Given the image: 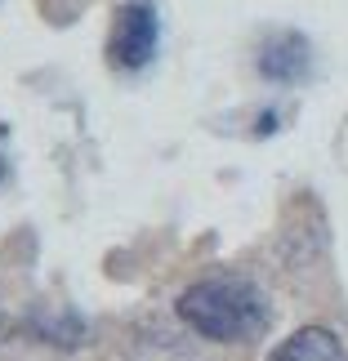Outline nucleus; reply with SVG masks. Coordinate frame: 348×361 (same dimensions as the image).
<instances>
[{"instance_id":"f257e3e1","label":"nucleus","mask_w":348,"mask_h":361,"mask_svg":"<svg viewBox=\"0 0 348 361\" xmlns=\"http://www.w3.org/2000/svg\"><path fill=\"white\" fill-rule=\"evenodd\" d=\"M174 312L192 335L210 343H250L272 326V303L268 295L236 272H215L192 281L174 299Z\"/></svg>"},{"instance_id":"f03ea898","label":"nucleus","mask_w":348,"mask_h":361,"mask_svg":"<svg viewBox=\"0 0 348 361\" xmlns=\"http://www.w3.org/2000/svg\"><path fill=\"white\" fill-rule=\"evenodd\" d=\"M161 49V13L152 0H125L107 36V63L116 72H143Z\"/></svg>"},{"instance_id":"7ed1b4c3","label":"nucleus","mask_w":348,"mask_h":361,"mask_svg":"<svg viewBox=\"0 0 348 361\" xmlns=\"http://www.w3.org/2000/svg\"><path fill=\"white\" fill-rule=\"evenodd\" d=\"M255 72L268 85H299L313 72V45L304 32H272L255 54Z\"/></svg>"},{"instance_id":"20e7f679","label":"nucleus","mask_w":348,"mask_h":361,"mask_svg":"<svg viewBox=\"0 0 348 361\" xmlns=\"http://www.w3.org/2000/svg\"><path fill=\"white\" fill-rule=\"evenodd\" d=\"M23 335L36 339L40 348L72 353V348L85 343V317H80L76 308H49V303H36V308L23 317Z\"/></svg>"},{"instance_id":"39448f33","label":"nucleus","mask_w":348,"mask_h":361,"mask_svg":"<svg viewBox=\"0 0 348 361\" xmlns=\"http://www.w3.org/2000/svg\"><path fill=\"white\" fill-rule=\"evenodd\" d=\"M268 361H348V348H344V339L335 335V330L299 326L295 335H286L268 353Z\"/></svg>"},{"instance_id":"423d86ee","label":"nucleus","mask_w":348,"mask_h":361,"mask_svg":"<svg viewBox=\"0 0 348 361\" xmlns=\"http://www.w3.org/2000/svg\"><path fill=\"white\" fill-rule=\"evenodd\" d=\"M9 183V161H5V152H0V188Z\"/></svg>"},{"instance_id":"0eeeda50","label":"nucleus","mask_w":348,"mask_h":361,"mask_svg":"<svg viewBox=\"0 0 348 361\" xmlns=\"http://www.w3.org/2000/svg\"><path fill=\"white\" fill-rule=\"evenodd\" d=\"M5 335H9V317H5V308H0V343H5Z\"/></svg>"}]
</instances>
